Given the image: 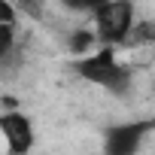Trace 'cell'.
Returning a JSON list of instances; mask_svg holds the SVG:
<instances>
[{"label": "cell", "mask_w": 155, "mask_h": 155, "mask_svg": "<svg viewBox=\"0 0 155 155\" xmlns=\"http://www.w3.org/2000/svg\"><path fill=\"white\" fill-rule=\"evenodd\" d=\"M116 49L119 46L104 43L101 49L88 52L85 58L76 61V73H79L85 82H91V85H101V88H107L113 94H125L128 85H131V70L119 61Z\"/></svg>", "instance_id": "cell-1"}, {"label": "cell", "mask_w": 155, "mask_h": 155, "mask_svg": "<svg viewBox=\"0 0 155 155\" xmlns=\"http://www.w3.org/2000/svg\"><path fill=\"white\" fill-rule=\"evenodd\" d=\"M101 37L94 34V31H76L73 37H70V52L73 55H85V52H91V46L97 43Z\"/></svg>", "instance_id": "cell-5"}, {"label": "cell", "mask_w": 155, "mask_h": 155, "mask_svg": "<svg viewBox=\"0 0 155 155\" xmlns=\"http://www.w3.org/2000/svg\"><path fill=\"white\" fill-rule=\"evenodd\" d=\"M97 21V37L101 43H110V46H122L131 40V31L137 25L134 18V3L131 0H110V3L94 15Z\"/></svg>", "instance_id": "cell-2"}, {"label": "cell", "mask_w": 155, "mask_h": 155, "mask_svg": "<svg viewBox=\"0 0 155 155\" xmlns=\"http://www.w3.org/2000/svg\"><path fill=\"white\" fill-rule=\"evenodd\" d=\"M107 3H110V0H64L67 9H73V12H91V15H97Z\"/></svg>", "instance_id": "cell-6"}, {"label": "cell", "mask_w": 155, "mask_h": 155, "mask_svg": "<svg viewBox=\"0 0 155 155\" xmlns=\"http://www.w3.org/2000/svg\"><path fill=\"white\" fill-rule=\"evenodd\" d=\"M155 131V119H137L107 128L104 134V155H137L143 140Z\"/></svg>", "instance_id": "cell-3"}, {"label": "cell", "mask_w": 155, "mask_h": 155, "mask_svg": "<svg viewBox=\"0 0 155 155\" xmlns=\"http://www.w3.org/2000/svg\"><path fill=\"white\" fill-rule=\"evenodd\" d=\"M152 40H155V25H152V21L134 25V31H131V43H152Z\"/></svg>", "instance_id": "cell-7"}, {"label": "cell", "mask_w": 155, "mask_h": 155, "mask_svg": "<svg viewBox=\"0 0 155 155\" xmlns=\"http://www.w3.org/2000/svg\"><path fill=\"white\" fill-rule=\"evenodd\" d=\"M0 134L6 140L9 155H28L34 149V140H37L34 137V122L18 110H6L0 116Z\"/></svg>", "instance_id": "cell-4"}]
</instances>
